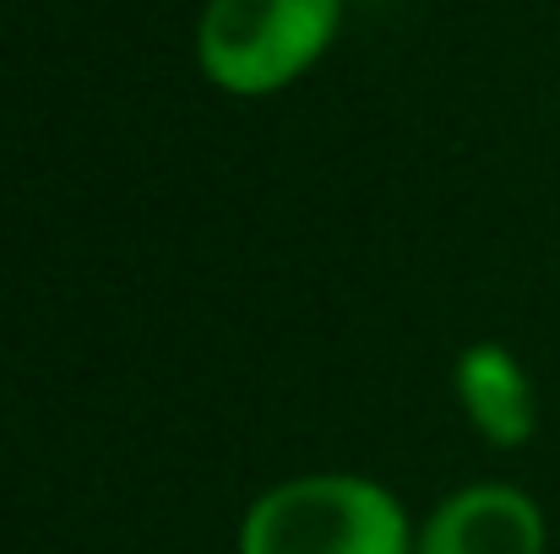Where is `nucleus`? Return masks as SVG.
Returning <instances> with one entry per match:
<instances>
[{
    "mask_svg": "<svg viewBox=\"0 0 560 554\" xmlns=\"http://www.w3.org/2000/svg\"><path fill=\"white\" fill-rule=\"evenodd\" d=\"M419 522L371 473H294L261 490L234 554H413Z\"/></svg>",
    "mask_w": 560,
    "mask_h": 554,
    "instance_id": "f257e3e1",
    "label": "nucleus"
},
{
    "mask_svg": "<svg viewBox=\"0 0 560 554\" xmlns=\"http://www.w3.org/2000/svg\"><path fill=\"white\" fill-rule=\"evenodd\" d=\"M338 27L343 0H207L196 66L229 98H272L327 60Z\"/></svg>",
    "mask_w": 560,
    "mask_h": 554,
    "instance_id": "f03ea898",
    "label": "nucleus"
},
{
    "mask_svg": "<svg viewBox=\"0 0 560 554\" xmlns=\"http://www.w3.org/2000/svg\"><path fill=\"white\" fill-rule=\"evenodd\" d=\"M452 391L474 435L495 451H523L539 435V391L506 343H468L452 365Z\"/></svg>",
    "mask_w": 560,
    "mask_h": 554,
    "instance_id": "20e7f679",
    "label": "nucleus"
},
{
    "mask_svg": "<svg viewBox=\"0 0 560 554\" xmlns=\"http://www.w3.org/2000/svg\"><path fill=\"white\" fill-rule=\"evenodd\" d=\"M545 506L501 479L452 490L413 533V554H545Z\"/></svg>",
    "mask_w": 560,
    "mask_h": 554,
    "instance_id": "7ed1b4c3",
    "label": "nucleus"
}]
</instances>
